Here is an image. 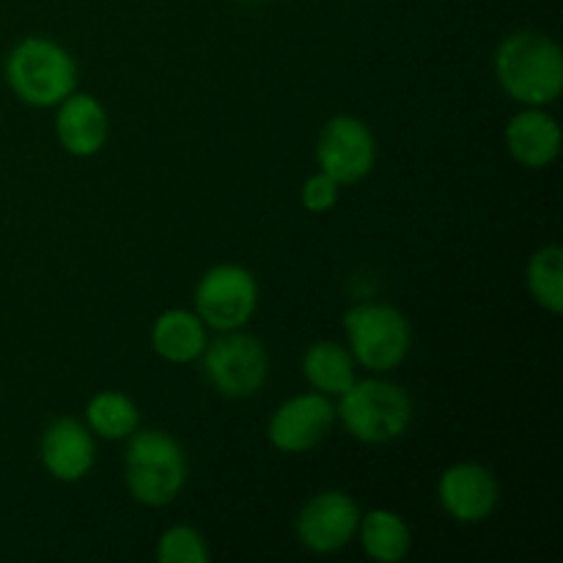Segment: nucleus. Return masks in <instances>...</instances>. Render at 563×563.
Returning a JSON list of instances; mask_svg holds the SVG:
<instances>
[{
    "instance_id": "1",
    "label": "nucleus",
    "mask_w": 563,
    "mask_h": 563,
    "mask_svg": "<svg viewBox=\"0 0 563 563\" xmlns=\"http://www.w3.org/2000/svg\"><path fill=\"white\" fill-rule=\"evenodd\" d=\"M495 77L522 108H548L563 91V53L539 31H515L495 49Z\"/></svg>"
},
{
    "instance_id": "2",
    "label": "nucleus",
    "mask_w": 563,
    "mask_h": 563,
    "mask_svg": "<svg viewBox=\"0 0 563 563\" xmlns=\"http://www.w3.org/2000/svg\"><path fill=\"white\" fill-rule=\"evenodd\" d=\"M124 451V484L135 504L163 509L174 504L187 484V456L179 440L163 429H141L130 434Z\"/></svg>"
},
{
    "instance_id": "3",
    "label": "nucleus",
    "mask_w": 563,
    "mask_h": 563,
    "mask_svg": "<svg viewBox=\"0 0 563 563\" xmlns=\"http://www.w3.org/2000/svg\"><path fill=\"white\" fill-rule=\"evenodd\" d=\"M5 80L31 108H58L75 91L77 64L53 38L27 36L5 58Z\"/></svg>"
},
{
    "instance_id": "4",
    "label": "nucleus",
    "mask_w": 563,
    "mask_h": 563,
    "mask_svg": "<svg viewBox=\"0 0 563 563\" xmlns=\"http://www.w3.org/2000/svg\"><path fill=\"white\" fill-rule=\"evenodd\" d=\"M339 399L335 418L366 445L394 443L412 423L410 394L388 379H355Z\"/></svg>"
},
{
    "instance_id": "5",
    "label": "nucleus",
    "mask_w": 563,
    "mask_h": 563,
    "mask_svg": "<svg viewBox=\"0 0 563 563\" xmlns=\"http://www.w3.org/2000/svg\"><path fill=\"white\" fill-rule=\"evenodd\" d=\"M346 341L357 366L388 374L405 363L412 346V330L405 313L385 302H361L344 313Z\"/></svg>"
},
{
    "instance_id": "6",
    "label": "nucleus",
    "mask_w": 563,
    "mask_h": 563,
    "mask_svg": "<svg viewBox=\"0 0 563 563\" xmlns=\"http://www.w3.org/2000/svg\"><path fill=\"white\" fill-rule=\"evenodd\" d=\"M201 357L209 385L229 399H251L267 383V350L262 341L240 330L220 333V339L207 344Z\"/></svg>"
},
{
    "instance_id": "7",
    "label": "nucleus",
    "mask_w": 563,
    "mask_h": 563,
    "mask_svg": "<svg viewBox=\"0 0 563 563\" xmlns=\"http://www.w3.org/2000/svg\"><path fill=\"white\" fill-rule=\"evenodd\" d=\"M258 308V284L240 264H218L207 269L196 286V313L218 333L242 330Z\"/></svg>"
},
{
    "instance_id": "8",
    "label": "nucleus",
    "mask_w": 563,
    "mask_h": 563,
    "mask_svg": "<svg viewBox=\"0 0 563 563\" xmlns=\"http://www.w3.org/2000/svg\"><path fill=\"white\" fill-rule=\"evenodd\" d=\"M317 163L319 170L333 176L339 185H357L377 163L374 132L355 115H333L319 132Z\"/></svg>"
},
{
    "instance_id": "9",
    "label": "nucleus",
    "mask_w": 563,
    "mask_h": 563,
    "mask_svg": "<svg viewBox=\"0 0 563 563\" xmlns=\"http://www.w3.org/2000/svg\"><path fill=\"white\" fill-rule=\"evenodd\" d=\"M361 506L341 489H328L308 500L297 515V539L306 550L330 555L344 550L357 537Z\"/></svg>"
},
{
    "instance_id": "10",
    "label": "nucleus",
    "mask_w": 563,
    "mask_h": 563,
    "mask_svg": "<svg viewBox=\"0 0 563 563\" xmlns=\"http://www.w3.org/2000/svg\"><path fill=\"white\" fill-rule=\"evenodd\" d=\"M333 423L335 407L330 396L308 390V394L291 396L273 412L267 423V438L273 449L284 451V454H306V451L317 449L322 440H328Z\"/></svg>"
},
{
    "instance_id": "11",
    "label": "nucleus",
    "mask_w": 563,
    "mask_h": 563,
    "mask_svg": "<svg viewBox=\"0 0 563 563\" xmlns=\"http://www.w3.org/2000/svg\"><path fill=\"white\" fill-rule=\"evenodd\" d=\"M438 498L445 515L462 526L484 522L500 504L498 478L478 462H456L438 482Z\"/></svg>"
},
{
    "instance_id": "12",
    "label": "nucleus",
    "mask_w": 563,
    "mask_h": 563,
    "mask_svg": "<svg viewBox=\"0 0 563 563\" xmlns=\"http://www.w3.org/2000/svg\"><path fill=\"white\" fill-rule=\"evenodd\" d=\"M42 465L55 482L75 484L91 473L97 460V443L86 423L77 418H55L42 434L38 445Z\"/></svg>"
},
{
    "instance_id": "13",
    "label": "nucleus",
    "mask_w": 563,
    "mask_h": 563,
    "mask_svg": "<svg viewBox=\"0 0 563 563\" xmlns=\"http://www.w3.org/2000/svg\"><path fill=\"white\" fill-rule=\"evenodd\" d=\"M55 135L71 157H93L108 143V110L93 93L71 91L58 104Z\"/></svg>"
},
{
    "instance_id": "14",
    "label": "nucleus",
    "mask_w": 563,
    "mask_h": 563,
    "mask_svg": "<svg viewBox=\"0 0 563 563\" xmlns=\"http://www.w3.org/2000/svg\"><path fill=\"white\" fill-rule=\"evenodd\" d=\"M506 148L522 168H548L561 154L559 121L544 108H522L506 124Z\"/></svg>"
},
{
    "instance_id": "15",
    "label": "nucleus",
    "mask_w": 563,
    "mask_h": 563,
    "mask_svg": "<svg viewBox=\"0 0 563 563\" xmlns=\"http://www.w3.org/2000/svg\"><path fill=\"white\" fill-rule=\"evenodd\" d=\"M207 324L201 322L196 311L187 308H170L163 311L152 324V350L163 361L185 366V363L198 361L207 350Z\"/></svg>"
},
{
    "instance_id": "16",
    "label": "nucleus",
    "mask_w": 563,
    "mask_h": 563,
    "mask_svg": "<svg viewBox=\"0 0 563 563\" xmlns=\"http://www.w3.org/2000/svg\"><path fill=\"white\" fill-rule=\"evenodd\" d=\"M357 537H361L363 553L379 563H399L412 550L410 526L405 517L388 509H372L361 515Z\"/></svg>"
},
{
    "instance_id": "17",
    "label": "nucleus",
    "mask_w": 563,
    "mask_h": 563,
    "mask_svg": "<svg viewBox=\"0 0 563 563\" xmlns=\"http://www.w3.org/2000/svg\"><path fill=\"white\" fill-rule=\"evenodd\" d=\"M302 377L324 396H341L355 383V357L339 341H313L302 355Z\"/></svg>"
},
{
    "instance_id": "18",
    "label": "nucleus",
    "mask_w": 563,
    "mask_h": 563,
    "mask_svg": "<svg viewBox=\"0 0 563 563\" xmlns=\"http://www.w3.org/2000/svg\"><path fill=\"white\" fill-rule=\"evenodd\" d=\"M86 427L102 440H126L141 427V410L121 390H99L86 405Z\"/></svg>"
},
{
    "instance_id": "19",
    "label": "nucleus",
    "mask_w": 563,
    "mask_h": 563,
    "mask_svg": "<svg viewBox=\"0 0 563 563\" xmlns=\"http://www.w3.org/2000/svg\"><path fill=\"white\" fill-rule=\"evenodd\" d=\"M528 291L544 311H563V251L559 245L539 247L528 262Z\"/></svg>"
},
{
    "instance_id": "20",
    "label": "nucleus",
    "mask_w": 563,
    "mask_h": 563,
    "mask_svg": "<svg viewBox=\"0 0 563 563\" xmlns=\"http://www.w3.org/2000/svg\"><path fill=\"white\" fill-rule=\"evenodd\" d=\"M157 561L159 563H207L209 548L207 539L192 526H170L163 531L157 542Z\"/></svg>"
},
{
    "instance_id": "21",
    "label": "nucleus",
    "mask_w": 563,
    "mask_h": 563,
    "mask_svg": "<svg viewBox=\"0 0 563 563\" xmlns=\"http://www.w3.org/2000/svg\"><path fill=\"white\" fill-rule=\"evenodd\" d=\"M339 196H341V185L333 179V176L324 174V170H317L313 176H308L306 185H302L300 190L302 207H306L311 214L330 212V209L339 203Z\"/></svg>"
}]
</instances>
